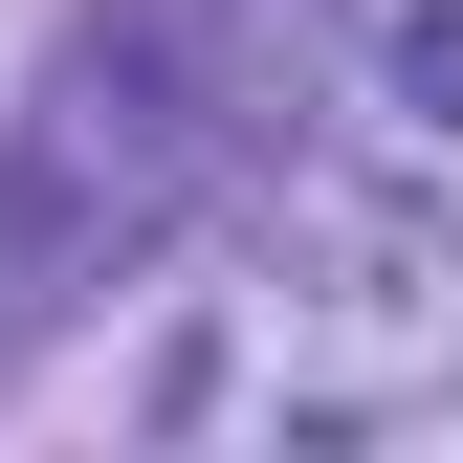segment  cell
<instances>
[{
    "mask_svg": "<svg viewBox=\"0 0 463 463\" xmlns=\"http://www.w3.org/2000/svg\"><path fill=\"white\" fill-rule=\"evenodd\" d=\"M155 441H397L463 420V199L420 177H243L221 199V265L177 287L133 375Z\"/></svg>",
    "mask_w": 463,
    "mask_h": 463,
    "instance_id": "1",
    "label": "cell"
},
{
    "mask_svg": "<svg viewBox=\"0 0 463 463\" xmlns=\"http://www.w3.org/2000/svg\"><path fill=\"white\" fill-rule=\"evenodd\" d=\"M287 89H309V0H89L0 155V331H67L89 287L177 265L265 177Z\"/></svg>",
    "mask_w": 463,
    "mask_h": 463,
    "instance_id": "2",
    "label": "cell"
},
{
    "mask_svg": "<svg viewBox=\"0 0 463 463\" xmlns=\"http://www.w3.org/2000/svg\"><path fill=\"white\" fill-rule=\"evenodd\" d=\"M309 67H331L375 177L463 199V0H309Z\"/></svg>",
    "mask_w": 463,
    "mask_h": 463,
    "instance_id": "3",
    "label": "cell"
}]
</instances>
